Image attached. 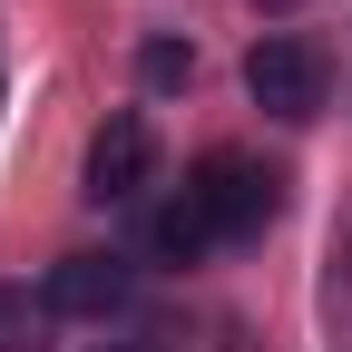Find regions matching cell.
Returning a JSON list of instances; mask_svg holds the SVG:
<instances>
[{"label": "cell", "mask_w": 352, "mask_h": 352, "mask_svg": "<svg viewBox=\"0 0 352 352\" xmlns=\"http://www.w3.org/2000/svg\"><path fill=\"white\" fill-rule=\"evenodd\" d=\"M39 314H50V303H30L20 284H0V352H39Z\"/></svg>", "instance_id": "5"}, {"label": "cell", "mask_w": 352, "mask_h": 352, "mask_svg": "<svg viewBox=\"0 0 352 352\" xmlns=\"http://www.w3.org/2000/svg\"><path fill=\"white\" fill-rule=\"evenodd\" d=\"M147 78L176 88V78H186V50H176V39H147Z\"/></svg>", "instance_id": "6"}, {"label": "cell", "mask_w": 352, "mask_h": 352, "mask_svg": "<svg viewBox=\"0 0 352 352\" xmlns=\"http://www.w3.org/2000/svg\"><path fill=\"white\" fill-rule=\"evenodd\" d=\"M147 166H157L147 118H108L98 138H88V196H98V206H127V196L147 186Z\"/></svg>", "instance_id": "3"}, {"label": "cell", "mask_w": 352, "mask_h": 352, "mask_svg": "<svg viewBox=\"0 0 352 352\" xmlns=\"http://www.w3.org/2000/svg\"><path fill=\"white\" fill-rule=\"evenodd\" d=\"M245 98H254L264 118L303 127V118L323 108V50H314V39H254V59H245Z\"/></svg>", "instance_id": "2"}, {"label": "cell", "mask_w": 352, "mask_h": 352, "mask_svg": "<svg viewBox=\"0 0 352 352\" xmlns=\"http://www.w3.org/2000/svg\"><path fill=\"white\" fill-rule=\"evenodd\" d=\"M39 303H50V314L98 323V314H118V303H127V264H118V254H59L50 284H39Z\"/></svg>", "instance_id": "4"}, {"label": "cell", "mask_w": 352, "mask_h": 352, "mask_svg": "<svg viewBox=\"0 0 352 352\" xmlns=\"http://www.w3.org/2000/svg\"><path fill=\"white\" fill-rule=\"evenodd\" d=\"M284 206V176L274 166H254V157H206L186 176V196L166 206V254H206V245H226V235H254L264 215Z\"/></svg>", "instance_id": "1"}, {"label": "cell", "mask_w": 352, "mask_h": 352, "mask_svg": "<svg viewBox=\"0 0 352 352\" xmlns=\"http://www.w3.org/2000/svg\"><path fill=\"white\" fill-rule=\"evenodd\" d=\"M264 10H294V0H264Z\"/></svg>", "instance_id": "7"}]
</instances>
